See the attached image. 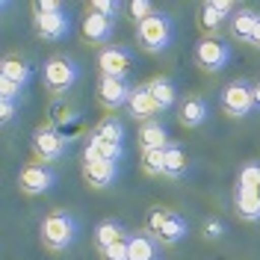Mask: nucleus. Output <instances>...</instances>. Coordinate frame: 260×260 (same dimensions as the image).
Listing matches in <instances>:
<instances>
[{"label":"nucleus","mask_w":260,"mask_h":260,"mask_svg":"<svg viewBox=\"0 0 260 260\" xmlns=\"http://www.w3.org/2000/svg\"><path fill=\"white\" fill-rule=\"evenodd\" d=\"M248 45L260 48V18H257V27H254V36H251V42H248Z\"/></svg>","instance_id":"nucleus-36"},{"label":"nucleus","mask_w":260,"mask_h":260,"mask_svg":"<svg viewBox=\"0 0 260 260\" xmlns=\"http://www.w3.org/2000/svg\"><path fill=\"white\" fill-rule=\"evenodd\" d=\"M237 216L245 222H260V189H234Z\"/></svg>","instance_id":"nucleus-20"},{"label":"nucleus","mask_w":260,"mask_h":260,"mask_svg":"<svg viewBox=\"0 0 260 260\" xmlns=\"http://www.w3.org/2000/svg\"><path fill=\"white\" fill-rule=\"evenodd\" d=\"M142 172L151 178L166 175V151H142Z\"/></svg>","instance_id":"nucleus-26"},{"label":"nucleus","mask_w":260,"mask_h":260,"mask_svg":"<svg viewBox=\"0 0 260 260\" xmlns=\"http://www.w3.org/2000/svg\"><path fill=\"white\" fill-rule=\"evenodd\" d=\"M80 234V222L68 210H53L42 219V243L50 251H65L77 243Z\"/></svg>","instance_id":"nucleus-1"},{"label":"nucleus","mask_w":260,"mask_h":260,"mask_svg":"<svg viewBox=\"0 0 260 260\" xmlns=\"http://www.w3.org/2000/svg\"><path fill=\"white\" fill-rule=\"evenodd\" d=\"M80 32L86 42H92V45H107V42H113V32H115V21L104 15H95V12H86L80 24Z\"/></svg>","instance_id":"nucleus-14"},{"label":"nucleus","mask_w":260,"mask_h":260,"mask_svg":"<svg viewBox=\"0 0 260 260\" xmlns=\"http://www.w3.org/2000/svg\"><path fill=\"white\" fill-rule=\"evenodd\" d=\"M89 12L115 21V15L121 12V3H118V0H92V3H89Z\"/></svg>","instance_id":"nucleus-29"},{"label":"nucleus","mask_w":260,"mask_h":260,"mask_svg":"<svg viewBox=\"0 0 260 260\" xmlns=\"http://www.w3.org/2000/svg\"><path fill=\"white\" fill-rule=\"evenodd\" d=\"M222 21H228L222 12H216V6L213 3H201V27L210 32H219L222 30Z\"/></svg>","instance_id":"nucleus-28"},{"label":"nucleus","mask_w":260,"mask_h":260,"mask_svg":"<svg viewBox=\"0 0 260 260\" xmlns=\"http://www.w3.org/2000/svg\"><path fill=\"white\" fill-rule=\"evenodd\" d=\"M83 178L92 189H110L115 178H118V162H110V160L83 162Z\"/></svg>","instance_id":"nucleus-12"},{"label":"nucleus","mask_w":260,"mask_h":260,"mask_svg":"<svg viewBox=\"0 0 260 260\" xmlns=\"http://www.w3.org/2000/svg\"><path fill=\"white\" fill-rule=\"evenodd\" d=\"M148 231H151L162 245H178V243L186 240V234H189V222H186L178 210L154 207V210L148 213Z\"/></svg>","instance_id":"nucleus-3"},{"label":"nucleus","mask_w":260,"mask_h":260,"mask_svg":"<svg viewBox=\"0 0 260 260\" xmlns=\"http://www.w3.org/2000/svg\"><path fill=\"white\" fill-rule=\"evenodd\" d=\"M65 151H68V139H65L59 130L53 127H39L32 133V154H36V160L39 162H56L65 157Z\"/></svg>","instance_id":"nucleus-7"},{"label":"nucleus","mask_w":260,"mask_h":260,"mask_svg":"<svg viewBox=\"0 0 260 260\" xmlns=\"http://www.w3.org/2000/svg\"><path fill=\"white\" fill-rule=\"evenodd\" d=\"M204 237H207V240H222V237H225V222L207 219V222H204Z\"/></svg>","instance_id":"nucleus-34"},{"label":"nucleus","mask_w":260,"mask_h":260,"mask_svg":"<svg viewBox=\"0 0 260 260\" xmlns=\"http://www.w3.org/2000/svg\"><path fill=\"white\" fill-rule=\"evenodd\" d=\"M21 95H24V86H18V83L12 80H0V101H21Z\"/></svg>","instance_id":"nucleus-31"},{"label":"nucleus","mask_w":260,"mask_h":260,"mask_svg":"<svg viewBox=\"0 0 260 260\" xmlns=\"http://www.w3.org/2000/svg\"><path fill=\"white\" fill-rule=\"evenodd\" d=\"M77 80H80V65L74 59H68V56H50L45 62V68H42V83L53 95L68 92Z\"/></svg>","instance_id":"nucleus-4"},{"label":"nucleus","mask_w":260,"mask_h":260,"mask_svg":"<svg viewBox=\"0 0 260 260\" xmlns=\"http://www.w3.org/2000/svg\"><path fill=\"white\" fill-rule=\"evenodd\" d=\"M136 42L139 48L148 53H162V50L172 48L175 42V24L166 12H154L151 18L136 24Z\"/></svg>","instance_id":"nucleus-2"},{"label":"nucleus","mask_w":260,"mask_h":260,"mask_svg":"<svg viewBox=\"0 0 260 260\" xmlns=\"http://www.w3.org/2000/svg\"><path fill=\"white\" fill-rule=\"evenodd\" d=\"M139 142H142V151H166V148L172 145L166 124L157 121V118H151V121H145L139 127Z\"/></svg>","instance_id":"nucleus-18"},{"label":"nucleus","mask_w":260,"mask_h":260,"mask_svg":"<svg viewBox=\"0 0 260 260\" xmlns=\"http://www.w3.org/2000/svg\"><path fill=\"white\" fill-rule=\"evenodd\" d=\"M145 86H148V92L154 95L157 107H160V113H166V110H172V107H175V101H178V86H175V80H172V77L160 74V77L148 80Z\"/></svg>","instance_id":"nucleus-19"},{"label":"nucleus","mask_w":260,"mask_h":260,"mask_svg":"<svg viewBox=\"0 0 260 260\" xmlns=\"http://www.w3.org/2000/svg\"><path fill=\"white\" fill-rule=\"evenodd\" d=\"M95 160L121 162L124 160V145H115V142H104L98 136H89V142L83 148V162H95Z\"/></svg>","instance_id":"nucleus-17"},{"label":"nucleus","mask_w":260,"mask_h":260,"mask_svg":"<svg viewBox=\"0 0 260 260\" xmlns=\"http://www.w3.org/2000/svg\"><path fill=\"white\" fill-rule=\"evenodd\" d=\"M195 62L201 65L204 71L219 74L231 62V48H228L225 42H219V39H201L195 45Z\"/></svg>","instance_id":"nucleus-9"},{"label":"nucleus","mask_w":260,"mask_h":260,"mask_svg":"<svg viewBox=\"0 0 260 260\" xmlns=\"http://www.w3.org/2000/svg\"><path fill=\"white\" fill-rule=\"evenodd\" d=\"M36 32L42 36V39H48V42H59L65 39L68 32H71V18L68 12H53V15H42L36 18Z\"/></svg>","instance_id":"nucleus-16"},{"label":"nucleus","mask_w":260,"mask_h":260,"mask_svg":"<svg viewBox=\"0 0 260 260\" xmlns=\"http://www.w3.org/2000/svg\"><path fill=\"white\" fill-rule=\"evenodd\" d=\"M0 80H12V83L27 89V83L32 80V68L24 59H18V56H6L0 62Z\"/></svg>","instance_id":"nucleus-22"},{"label":"nucleus","mask_w":260,"mask_h":260,"mask_svg":"<svg viewBox=\"0 0 260 260\" xmlns=\"http://www.w3.org/2000/svg\"><path fill=\"white\" fill-rule=\"evenodd\" d=\"M101 257H104V260H130V254H127V240H121V243H115V245H110V248H104V251H101Z\"/></svg>","instance_id":"nucleus-32"},{"label":"nucleus","mask_w":260,"mask_h":260,"mask_svg":"<svg viewBox=\"0 0 260 260\" xmlns=\"http://www.w3.org/2000/svg\"><path fill=\"white\" fill-rule=\"evenodd\" d=\"M257 12H251V9H237L234 15H231V36L237 39V42H251V36H254V27H257Z\"/></svg>","instance_id":"nucleus-21"},{"label":"nucleus","mask_w":260,"mask_h":260,"mask_svg":"<svg viewBox=\"0 0 260 260\" xmlns=\"http://www.w3.org/2000/svg\"><path fill=\"white\" fill-rule=\"evenodd\" d=\"M121 240H127V237H124V228L118 225L115 219H104V222L95 228V245H98V251H104V248H110V245L121 243Z\"/></svg>","instance_id":"nucleus-24"},{"label":"nucleus","mask_w":260,"mask_h":260,"mask_svg":"<svg viewBox=\"0 0 260 260\" xmlns=\"http://www.w3.org/2000/svg\"><path fill=\"white\" fill-rule=\"evenodd\" d=\"M32 12H36V18L53 15V12H62V3H56V0H39V3H32Z\"/></svg>","instance_id":"nucleus-33"},{"label":"nucleus","mask_w":260,"mask_h":260,"mask_svg":"<svg viewBox=\"0 0 260 260\" xmlns=\"http://www.w3.org/2000/svg\"><path fill=\"white\" fill-rule=\"evenodd\" d=\"M92 136L98 139H104V142H115V145H124V124L115 118V115H107V118H101L98 121V127Z\"/></svg>","instance_id":"nucleus-25"},{"label":"nucleus","mask_w":260,"mask_h":260,"mask_svg":"<svg viewBox=\"0 0 260 260\" xmlns=\"http://www.w3.org/2000/svg\"><path fill=\"white\" fill-rule=\"evenodd\" d=\"M222 110L234 118H245L254 110V86L248 80H234L222 89Z\"/></svg>","instance_id":"nucleus-5"},{"label":"nucleus","mask_w":260,"mask_h":260,"mask_svg":"<svg viewBox=\"0 0 260 260\" xmlns=\"http://www.w3.org/2000/svg\"><path fill=\"white\" fill-rule=\"evenodd\" d=\"M15 113H18L15 101H0V121H3V124H9V121L15 118Z\"/></svg>","instance_id":"nucleus-35"},{"label":"nucleus","mask_w":260,"mask_h":260,"mask_svg":"<svg viewBox=\"0 0 260 260\" xmlns=\"http://www.w3.org/2000/svg\"><path fill=\"white\" fill-rule=\"evenodd\" d=\"M127 9H130V15L136 18V24H139V21H145V18H151L154 12H157V9H154V3H148V0H133Z\"/></svg>","instance_id":"nucleus-30"},{"label":"nucleus","mask_w":260,"mask_h":260,"mask_svg":"<svg viewBox=\"0 0 260 260\" xmlns=\"http://www.w3.org/2000/svg\"><path fill=\"white\" fill-rule=\"evenodd\" d=\"M130 65H133V53L130 48L121 45H110L98 53V68H101V77H118V80H127Z\"/></svg>","instance_id":"nucleus-8"},{"label":"nucleus","mask_w":260,"mask_h":260,"mask_svg":"<svg viewBox=\"0 0 260 260\" xmlns=\"http://www.w3.org/2000/svg\"><path fill=\"white\" fill-rule=\"evenodd\" d=\"M130 92H133V86L127 80H118V77H101L98 80V104L110 113L118 107H127Z\"/></svg>","instance_id":"nucleus-10"},{"label":"nucleus","mask_w":260,"mask_h":260,"mask_svg":"<svg viewBox=\"0 0 260 260\" xmlns=\"http://www.w3.org/2000/svg\"><path fill=\"white\" fill-rule=\"evenodd\" d=\"M53 183H56V172L45 162H27L18 172V189L24 195H45L53 189Z\"/></svg>","instance_id":"nucleus-6"},{"label":"nucleus","mask_w":260,"mask_h":260,"mask_svg":"<svg viewBox=\"0 0 260 260\" xmlns=\"http://www.w3.org/2000/svg\"><path fill=\"white\" fill-rule=\"evenodd\" d=\"M254 107H257V110H260V83H257V86H254Z\"/></svg>","instance_id":"nucleus-37"},{"label":"nucleus","mask_w":260,"mask_h":260,"mask_svg":"<svg viewBox=\"0 0 260 260\" xmlns=\"http://www.w3.org/2000/svg\"><path fill=\"white\" fill-rule=\"evenodd\" d=\"M127 113L136 118V121H151L154 115L160 113V107H157V101L154 95L148 92V86H133V92H130V101H127Z\"/></svg>","instance_id":"nucleus-15"},{"label":"nucleus","mask_w":260,"mask_h":260,"mask_svg":"<svg viewBox=\"0 0 260 260\" xmlns=\"http://www.w3.org/2000/svg\"><path fill=\"white\" fill-rule=\"evenodd\" d=\"M127 254L130 260H162L160 240L151 231H136L127 237Z\"/></svg>","instance_id":"nucleus-11"},{"label":"nucleus","mask_w":260,"mask_h":260,"mask_svg":"<svg viewBox=\"0 0 260 260\" xmlns=\"http://www.w3.org/2000/svg\"><path fill=\"white\" fill-rule=\"evenodd\" d=\"M186 169H189V154L178 142H172V145L166 148V178L178 180L186 175Z\"/></svg>","instance_id":"nucleus-23"},{"label":"nucleus","mask_w":260,"mask_h":260,"mask_svg":"<svg viewBox=\"0 0 260 260\" xmlns=\"http://www.w3.org/2000/svg\"><path fill=\"white\" fill-rule=\"evenodd\" d=\"M207 115H210V110H207V101L201 95H186L178 107V121H180V127H186V130L201 127L207 121Z\"/></svg>","instance_id":"nucleus-13"},{"label":"nucleus","mask_w":260,"mask_h":260,"mask_svg":"<svg viewBox=\"0 0 260 260\" xmlns=\"http://www.w3.org/2000/svg\"><path fill=\"white\" fill-rule=\"evenodd\" d=\"M237 189H260V162H245L240 169Z\"/></svg>","instance_id":"nucleus-27"}]
</instances>
